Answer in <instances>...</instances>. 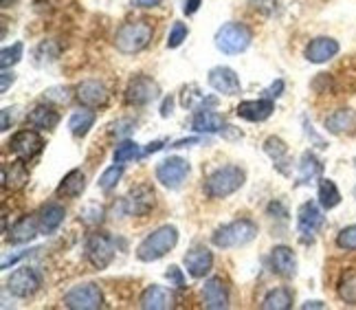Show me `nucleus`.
<instances>
[{
  "instance_id": "22",
  "label": "nucleus",
  "mask_w": 356,
  "mask_h": 310,
  "mask_svg": "<svg viewBox=\"0 0 356 310\" xmlns=\"http://www.w3.org/2000/svg\"><path fill=\"white\" fill-rule=\"evenodd\" d=\"M225 117L218 115L209 108H204V111H198L191 119V128L194 132H200V134H216V132H222L225 130Z\"/></svg>"
},
{
  "instance_id": "39",
  "label": "nucleus",
  "mask_w": 356,
  "mask_h": 310,
  "mask_svg": "<svg viewBox=\"0 0 356 310\" xmlns=\"http://www.w3.org/2000/svg\"><path fill=\"white\" fill-rule=\"evenodd\" d=\"M22 51H24L22 42H16V44L3 49V53H0V66H3V69H9V66L18 64L22 58Z\"/></svg>"
},
{
  "instance_id": "5",
  "label": "nucleus",
  "mask_w": 356,
  "mask_h": 310,
  "mask_svg": "<svg viewBox=\"0 0 356 310\" xmlns=\"http://www.w3.org/2000/svg\"><path fill=\"white\" fill-rule=\"evenodd\" d=\"M251 44V31L240 22H227L216 33V47L227 56H236V53L246 51Z\"/></svg>"
},
{
  "instance_id": "4",
  "label": "nucleus",
  "mask_w": 356,
  "mask_h": 310,
  "mask_svg": "<svg viewBox=\"0 0 356 310\" xmlns=\"http://www.w3.org/2000/svg\"><path fill=\"white\" fill-rule=\"evenodd\" d=\"M246 174L238 165H225L220 170H216L211 177L204 181V192L209 198H227L231 194H236L240 187L244 185Z\"/></svg>"
},
{
  "instance_id": "40",
  "label": "nucleus",
  "mask_w": 356,
  "mask_h": 310,
  "mask_svg": "<svg viewBox=\"0 0 356 310\" xmlns=\"http://www.w3.org/2000/svg\"><path fill=\"white\" fill-rule=\"evenodd\" d=\"M337 247L343 251H356V225L341 229L337 236Z\"/></svg>"
},
{
  "instance_id": "14",
  "label": "nucleus",
  "mask_w": 356,
  "mask_h": 310,
  "mask_svg": "<svg viewBox=\"0 0 356 310\" xmlns=\"http://www.w3.org/2000/svg\"><path fill=\"white\" fill-rule=\"evenodd\" d=\"M75 97L81 106L86 108H99V106H106L108 104V97H111V92L108 88L97 82V79H86V82H81L75 90Z\"/></svg>"
},
{
  "instance_id": "31",
  "label": "nucleus",
  "mask_w": 356,
  "mask_h": 310,
  "mask_svg": "<svg viewBox=\"0 0 356 310\" xmlns=\"http://www.w3.org/2000/svg\"><path fill=\"white\" fill-rule=\"evenodd\" d=\"M262 308L264 310H289L293 308V293L289 288L270 291L262 302Z\"/></svg>"
},
{
  "instance_id": "12",
  "label": "nucleus",
  "mask_w": 356,
  "mask_h": 310,
  "mask_svg": "<svg viewBox=\"0 0 356 310\" xmlns=\"http://www.w3.org/2000/svg\"><path fill=\"white\" fill-rule=\"evenodd\" d=\"M9 147H11V152L16 154L18 158L31 161V158H35L40 152H42L44 141H42V137H40L35 130H20V132H16L11 137Z\"/></svg>"
},
{
  "instance_id": "48",
  "label": "nucleus",
  "mask_w": 356,
  "mask_h": 310,
  "mask_svg": "<svg viewBox=\"0 0 356 310\" xmlns=\"http://www.w3.org/2000/svg\"><path fill=\"white\" fill-rule=\"evenodd\" d=\"M200 3H202V0H185L183 11L187 13V16H191V13H196L200 9Z\"/></svg>"
},
{
  "instance_id": "10",
  "label": "nucleus",
  "mask_w": 356,
  "mask_h": 310,
  "mask_svg": "<svg viewBox=\"0 0 356 310\" xmlns=\"http://www.w3.org/2000/svg\"><path fill=\"white\" fill-rule=\"evenodd\" d=\"M189 174V163L181 156H170L156 168V181L168 187V190H178Z\"/></svg>"
},
{
  "instance_id": "38",
  "label": "nucleus",
  "mask_w": 356,
  "mask_h": 310,
  "mask_svg": "<svg viewBox=\"0 0 356 310\" xmlns=\"http://www.w3.org/2000/svg\"><path fill=\"white\" fill-rule=\"evenodd\" d=\"M104 207L102 205H97V203H90V205H86L84 209L79 211V220L84 222V225H88V227H95V225H99L102 220H104Z\"/></svg>"
},
{
  "instance_id": "43",
  "label": "nucleus",
  "mask_w": 356,
  "mask_h": 310,
  "mask_svg": "<svg viewBox=\"0 0 356 310\" xmlns=\"http://www.w3.org/2000/svg\"><path fill=\"white\" fill-rule=\"evenodd\" d=\"M165 277L172 282V284L176 286V288H185V277H183V271L178 266H170L168 268V273H165Z\"/></svg>"
},
{
  "instance_id": "20",
  "label": "nucleus",
  "mask_w": 356,
  "mask_h": 310,
  "mask_svg": "<svg viewBox=\"0 0 356 310\" xmlns=\"http://www.w3.org/2000/svg\"><path fill=\"white\" fill-rule=\"evenodd\" d=\"M273 111H275V104H273L270 99H253V101H242L238 108H236V113L238 117L246 119V121H266Z\"/></svg>"
},
{
  "instance_id": "29",
  "label": "nucleus",
  "mask_w": 356,
  "mask_h": 310,
  "mask_svg": "<svg viewBox=\"0 0 356 310\" xmlns=\"http://www.w3.org/2000/svg\"><path fill=\"white\" fill-rule=\"evenodd\" d=\"M356 126V113L350 108H341V111L332 113L325 119V130L330 134H343L350 132Z\"/></svg>"
},
{
  "instance_id": "53",
  "label": "nucleus",
  "mask_w": 356,
  "mask_h": 310,
  "mask_svg": "<svg viewBox=\"0 0 356 310\" xmlns=\"http://www.w3.org/2000/svg\"><path fill=\"white\" fill-rule=\"evenodd\" d=\"M0 130H3V132L9 130V108H5V111H3V124H0Z\"/></svg>"
},
{
  "instance_id": "2",
  "label": "nucleus",
  "mask_w": 356,
  "mask_h": 310,
  "mask_svg": "<svg viewBox=\"0 0 356 310\" xmlns=\"http://www.w3.org/2000/svg\"><path fill=\"white\" fill-rule=\"evenodd\" d=\"M178 242V229L172 225L159 227L156 231L149 234L139 247H136V258L141 262H156L163 255H168Z\"/></svg>"
},
{
  "instance_id": "33",
  "label": "nucleus",
  "mask_w": 356,
  "mask_h": 310,
  "mask_svg": "<svg viewBox=\"0 0 356 310\" xmlns=\"http://www.w3.org/2000/svg\"><path fill=\"white\" fill-rule=\"evenodd\" d=\"M341 203V192L339 187L330 179L319 181V205L323 209H334Z\"/></svg>"
},
{
  "instance_id": "21",
  "label": "nucleus",
  "mask_w": 356,
  "mask_h": 310,
  "mask_svg": "<svg viewBox=\"0 0 356 310\" xmlns=\"http://www.w3.org/2000/svg\"><path fill=\"white\" fill-rule=\"evenodd\" d=\"M270 264L273 271L282 277H293L297 273V258L295 251L289 247H275L270 251Z\"/></svg>"
},
{
  "instance_id": "18",
  "label": "nucleus",
  "mask_w": 356,
  "mask_h": 310,
  "mask_svg": "<svg viewBox=\"0 0 356 310\" xmlns=\"http://www.w3.org/2000/svg\"><path fill=\"white\" fill-rule=\"evenodd\" d=\"M337 53H339V42L334 38H325V35L314 38L306 47V58L312 64H323L327 60H332Z\"/></svg>"
},
{
  "instance_id": "25",
  "label": "nucleus",
  "mask_w": 356,
  "mask_h": 310,
  "mask_svg": "<svg viewBox=\"0 0 356 310\" xmlns=\"http://www.w3.org/2000/svg\"><path fill=\"white\" fill-rule=\"evenodd\" d=\"M64 215H66V211H64L62 205H58V203H49V205H44L42 209H40V213H38L40 234H44V236L53 234V231H56V229L64 222Z\"/></svg>"
},
{
  "instance_id": "11",
  "label": "nucleus",
  "mask_w": 356,
  "mask_h": 310,
  "mask_svg": "<svg viewBox=\"0 0 356 310\" xmlns=\"http://www.w3.org/2000/svg\"><path fill=\"white\" fill-rule=\"evenodd\" d=\"M159 84L154 82L152 77L147 75H136L128 82L126 88V101L132 106H147L152 104L154 99H159Z\"/></svg>"
},
{
  "instance_id": "36",
  "label": "nucleus",
  "mask_w": 356,
  "mask_h": 310,
  "mask_svg": "<svg viewBox=\"0 0 356 310\" xmlns=\"http://www.w3.org/2000/svg\"><path fill=\"white\" fill-rule=\"evenodd\" d=\"M143 156L139 152V143H134V141H123L117 145V150H115V163H128V161H134V158H139Z\"/></svg>"
},
{
  "instance_id": "1",
  "label": "nucleus",
  "mask_w": 356,
  "mask_h": 310,
  "mask_svg": "<svg viewBox=\"0 0 356 310\" xmlns=\"http://www.w3.org/2000/svg\"><path fill=\"white\" fill-rule=\"evenodd\" d=\"M154 29L147 20H132L121 24L115 35V47L123 56H134L147 49V44L152 42Z\"/></svg>"
},
{
  "instance_id": "54",
  "label": "nucleus",
  "mask_w": 356,
  "mask_h": 310,
  "mask_svg": "<svg viewBox=\"0 0 356 310\" xmlns=\"http://www.w3.org/2000/svg\"><path fill=\"white\" fill-rule=\"evenodd\" d=\"M304 308H306V310H308V308H323V304H321V302H306Z\"/></svg>"
},
{
  "instance_id": "41",
  "label": "nucleus",
  "mask_w": 356,
  "mask_h": 310,
  "mask_svg": "<svg viewBox=\"0 0 356 310\" xmlns=\"http://www.w3.org/2000/svg\"><path fill=\"white\" fill-rule=\"evenodd\" d=\"M187 33H189V29H187L185 22H174L172 31L168 35V47L170 49H178L187 40Z\"/></svg>"
},
{
  "instance_id": "47",
  "label": "nucleus",
  "mask_w": 356,
  "mask_h": 310,
  "mask_svg": "<svg viewBox=\"0 0 356 310\" xmlns=\"http://www.w3.org/2000/svg\"><path fill=\"white\" fill-rule=\"evenodd\" d=\"M282 90H284V82H282V79H277V82H275V84H273L270 88H266V95H268L270 99H273V97H275V99H277V97L282 95Z\"/></svg>"
},
{
  "instance_id": "15",
  "label": "nucleus",
  "mask_w": 356,
  "mask_h": 310,
  "mask_svg": "<svg viewBox=\"0 0 356 310\" xmlns=\"http://www.w3.org/2000/svg\"><path fill=\"white\" fill-rule=\"evenodd\" d=\"M209 86L216 92H222V95H238L242 90L240 77L229 66H216V69L209 71Z\"/></svg>"
},
{
  "instance_id": "44",
  "label": "nucleus",
  "mask_w": 356,
  "mask_h": 310,
  "mask_svg": "<svg viewBox=\"0 0 356 310\" xmlns=\"http://www.w3.org/2000/svg\"><path fill=\"white\" fill-rule=\"evenodd\" d=\"M0 77H3V86H0V90L3 92H7L9 90V86L16 82V75H13L9 69H3V73H0Z\"/></svg>"
},
{
  "instance_id": "3",
  "label": "nucleus",
  "mask_w": 356,
  "mask_h": 310,
  "mask_svg": "<svg viewBox=\"0 0 356 310\" xmlns=\"http://www.w3.org/2000/svg\"><path fill=\"white\" fill-rule=\"evenodd\" d=\"M255 236H257V225L253 220L240 218V220H234L229 225H222L220 229H216L211 242L218 249H236V247L249 245L251 240H255Z\"/></svg>"
},
{
  "instance_id": "30",
  "label": "nucleus",
  "mask_w": 356,
  "mask_h": 310,
  "mask_svg": "<svg viewBox=\"0 0 356 310\" xmlns=\"http://www.w3.org/2000/svg\"><path fill=\"white\" fill-rule=\"evenodd\" d=\"M323 172V163L314 156L312 152H304L299 161V181L297 185H308L312 181H317Z\"/></svg>"
},
{
  "instance_id": "34",
  "label": "nucleus",
  "mask_w": 356,
  "mask_h": 310,
  "mask_svg": "<svg viewBox=\"0 0 356 310\" xmlns=\"http://www.w3.org/2000/svg\"><path fill=\"white\" fill-rule=\"evenodd\" d=\"M58 56H60V44L56 42V40H44V42L35 49V64L47 66L51 62H56Z\"/></svg>"
},
{
  "instance_id": "13",
  "label": "nucleus",
  "mask_w": 356,
  "mask_h": 310,
  "mask_svg": "<svg viewBox=\"0 0 356 310\" xmlns=\"http://www.w3.org/2000/svg\"><path fill=\"white\" fill-rule=\"evenodd\" d=\"M154 203H156V198H154V190L149 185H139V187H134V190L123 198V203H121V209L123 213H128V215H145L154 209Z\"/></svg>"
},
{
  "instance_id": "37",
  "label": "nucleus",
  "mask_w": 356,
  "mask_h": 310,
  "mask_svg": "<svg viewBox=\"0 0 356 310\" xmlns=\"http://www.w3.org/2000/svg\"><path fill=\"white\" fill-rule=\"evenodd\" d=\"M121 177H123V168H121V163L119 165H113V168H108L102 177H99V190L102 192H111V190H115L117 187V183L121 181Z\"/></svg>"
},
{
  "instance_id": "45",
  "label": "nucleus",
  "mask_w": 356,
  "mask_h": 310,
  "mask_svg": "<svg viewBox=\"0 0 356 310\" xmlns=\"http://www.w3.org/2000/svg\"><path fill=\"white\" fill-rule=\"evenodd\" d=\"M132 124V121L130 119H121V121H117V124H113L111 128V132H115V134H126V132H130L132 128H126V126H130Z\"/></svg>"
},
{
  "instance_id": "24",
  "label": "nucleus",
  "mask_w": 356,
  "mask_h": 310,
  "mask_svg": "<svg viewBox=\"0 0 356 310\" xmlns=\"http://www.w3.org/2000/svg\"><path fill=\"white\" fill-rule=\"evenodd\" d=\"M264 152L270 156L273 165H275L282 174L291 172V158H289V145H286L280 137H268L264 141Z\"/></svg>"
},
{
  "instance_id": "9",
  "label": "nucleus",
  "mask_w": 356,
  "mask_h": 310,
  "mask_svg": "<svg viewBox=\"0 0 356 310\" xmlns=\"http://www.w3.org/2000/svg\"><path fill=\"white\" fill-rule=\"evenodd\" d=\"M325 225V215L319 209V205L314 203H304L297 211V229H299V236L301 242H314V236L321 231V227Z\"/></svg>"
},
{
  "instance_id": "28",
  "label": "nucleus",
  "mask_w": 356,
  "mask_h": 310,
  "mask_svg": "<svg viewBox=\"0 0 356 310\" xmlns=\"http://www.w3.org/2000/svg\"><path fill=\"white\" fill-rule=\"evenodd\" d=\"M86 190V174L81 170H71L62 179L60 187H58V196H66V198H77L81 196V192Z\"/></svg>"
},
{
  "instance_id": "26",
  "label": "nucleus",
  "mask_w": 356,
  "mask_h": 310,
  "mask_svg": "<svg viewBox=\"0 0 356 310\" xmlns=\"http://www.w3.org/2000/svg\"><path fill=\"white\" fill-rule=\"evenodd\" d=\"M26 124L33 128H40V130H53L60 124V115H58V111H53L51 106L38 104L33 111L26 115Z\"/></svg>"
},
{
  "instance_id": "17",
  "label": "nucleus",
  "mask_w": 356,
  "mask_h": 310,
  "mask_svg": "<svg viewBox=\"0 0 356 310\" xmlns=\"http://www.w3.org/2000/svg\"><path fill=\"white\" fill-rule=\"evenodd\" d=\"M185 266L189 275L194 277H204L213 266V253L207 247H194L185 253Z\"/></svg>"
},
{
  "instance_id": "46",
  "label": "nucleus",
  "mask_w": 356,
  "mask_h": 310,
  "mask_svg": "<svg viewBox=\"0 0 356 310\" xmlns=\"http://www.w3.org/2000/svg\"><path fill=\"white\" fill-rule=\"evenodd\" d=\"M31 251H22V253H16V255H9V258H5L3 260V268H9V266H13L18 260H22V258H26Z\"/></svg>"
},
{
  "instance_id": "23",
  "label": "nucleus",
  "mask_w": 356,
  "mask_h": 310,
  "mask_svg": "<svg viewBox=\"0 0 356 310\" xmlns=\"http://www.w3.org/2000/svg\"><path fill=\"white\" fill-rule=\"evenodd\" d=\"M40 234V222L38 215H22V218L11 227L9 242L11 245H26Z\"/></svg>"
},
{
  "instance_id": "6",
  "label": "nucleus",
  "mask_w": 356,
  "mask_h": 310,
  "mask_svg": "<svg viewBox=\"0 0 356 310\" xmlns=\"http://www.w3.org/2000/svg\"><path fill=\"white\" fill-rule=\"evenodd\" d=\"M42 286V275L40 271L31 266H22L18 271H13L11 277L7 279V291L13 295V297H20V300H26L35 295Z\"/></svg>"
},
{
  "instance_id": "7",
  "label": "nucleus",
  "mask_w": 356,
  "mask_h": 310,
  "mask_svg": "<svg viewBox=\"0 0 356 310\" xmlns=\"http://www.w3.org/2000/svg\"><path fill=\"white\" fill-rule=\"evenodd\" d=\"M64 306L71 310H99L104 308V295L97 284H79L64 295Z\"/></svg>"
},
{
  "instance_id": "19",
  "label": "nucleus",
  "mask_w": 356,
  "mask_h": 310,
  "mask_svg": "<svg viewBox=\"0 0 356 310\" xmlns=\"http://www.w3.org/2000/svg\"><path fill=\"white\" fill-rule=\"evenodd\" d=\"M174 306V295L159 284L147 286L141 295V308L143 310H168Z\"/></svg>"
},
{
  "instance_id": "51",
  "label": "nucleus",
  "mask_w": 356,
  "mask_h": 310,
  "mask_svg": "<svg viewBox=\"0 0 356 310\" xmlns=\"http://www.w3.org/2000/svg\"><path fill=\"white\" fill-rule=\"evenodd\" d=\"M136 7H156L161 0H132Z\"/></svg>"
},
{
  "instance_id": "55",
  "label": "nucleus",
  "mask_w": 356,
  "mask_h": 310,
  "mask_svg": "<svg viewBox=\"0 0 356 310\" xmlns=\"http://www.w3.org/2000/svg\"><path fill=\"white\" fill-rule=\"evenodd\" d=\"M354 196H356V190H354Z\"/></svg>"
},
{
  "instance_id": "49",
  "label": "nucleus",
  "mask_w": 356,
  "mask_h": 310,
  "mask_svg": "<svg viewBox=\"0 0 356 310\" xmlns=\"http://www.w3.org/2000/svg\"><path fill=\"white\" fill-rule=\"evenodd\" d=\"M163 141H154V143H149L145 150H143V156H147V154H154V152H159V150H163Z\"/></svg>"
},
{
  "instance_id": "35",
  "label": "nucleus",
  "mask_w": 356,
  "mask_h": 310,
  "mask_svg": "<svg viewBox=\"0 0 356 310\" xmlns=\"http://www.w3.org/2000/svg\"><path fill=\"white\" fill-rule=\"evenodd\" d=\"M339 297L350 306H356V271L346 273L339 282Z\"/></svg>"
},
{
  "instance_id": "42",
  "label": "nucleus",
  "mask_w": 356,
  "mask_h": 310,
  "mask_svg": "<svg viewBox=\"0 0 356 310\" xmlns=\"http://www.w3.org/2000/svg\"><path fill=\"white\" fill-rule=\"evenodd\" d=\"M71 88H66V86H56V88H49L44 92V99L49 101H56V104H68L71 101Z\"/></svg>"
},
{
  "instance_id": "32",
  "label": "nucleus",
  "mask_w": 356,
  "mask_h": 310,
  "mask_svg": "<svg viewBox=\"0 0 356 310\" xmlns=\"http://www.w3.org/2000/svg\"><path fill=\"white\" fill-rule=\"evenodd\" d=\"M95 119H97V115L92 111H77L71 119H68V128H71L75 137H86L88 130L95 126Z\"/></svg>"
},
{
  "instance_id": "16",
  "label": "nucleus",
  "mask_w": 356,
  "mask_h": 310,
  "mask_svg": "<svg viewBox=\"0 0 356 310\" xmlns=\"http://www.w3.org/2000/svg\"><path fill=\"white\" fill-rule=\"evenodd\" d=\"M202 297H204V308L209 310H225L229 308V291L220 277H211L204 282L202 286Z\"/></svg>"
},
{
  "instance_id": "52",
  "label": "nucleus",
  "mask_w": 356,
  "mask_h": 310,
  "mask_svg": "<svg viewBox=\"0 0 356 310\" xmlns=\"http://www.w3.org/2000/svg\"><path fill=\"white\" fill-rule=\"evenodd\" d=\"M172 104H174V101H172V97L163 101V108H161V115H163V117H168V115L172 113Z\"/></svg>"
},
{
  "instance_id": "27",
  "label": "nucleus",
  "mask_w": 356,
  "mask_h": 310,
  "mask_svg": "<svg viewBox=\"0 0 356 310\" xmlns=\"http://www.w3.org/2000/svg\"><path fill=\"white\" fill-rule=\"evenodd\" d=\"M26 161L18 158L13 161L11 165L3 168V174H0V179H3V187H11V190H22V187L29 183V170L24 168Z\"/></svg>"
},
{
  "instance_id": "8",
  "label": "nucleus",
  "mask_w": 356,
  "mask_h": 310,
  "mask_svg": "<svg viewBox=\"0 0 356 310\" xmlns=\"http://www.w3.org/2000/svg\"><path fill=\"white\" fill-rule=\"evenodd\" d=\"M86 258L88 262L97 268V271H104V268L113 262L115 258V242L111 236L106 234H90L86 240Z\"/></svg>"
},
{
  "instance_id": "50",
  "label": "nucleus",
  "mask_w": 356,
  "mask_h": 310,
  "mask_svg": "<svg viewBox=\"0 0 356 310\" xmlns=\"http://www.w3.org/2000/svg\"><path fill=\"white\" fill-rule=\"evenodd\" d=\"M202 139H198V137H194V139H181V141H176L174 145H170V147H185V145H194V143H200Z\"/></svg>"
}]
</instances>
